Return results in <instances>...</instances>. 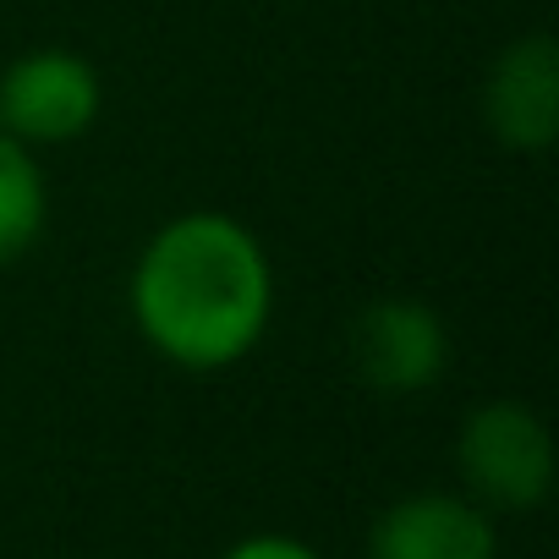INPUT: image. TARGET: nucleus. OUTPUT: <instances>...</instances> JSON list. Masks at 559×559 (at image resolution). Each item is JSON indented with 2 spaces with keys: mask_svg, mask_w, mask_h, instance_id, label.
Instances as JSON below:
<instances>
[{
  "mask_svg": "<svg viewBox=\"0 0 559 559\" xmlns=\"http://www.w3.org/2000/svg\"><path fill=\"white\" fill-rule=\"evenodd\" d=\"M127 308L143 346L170 368L225 373L269 335L274 263L236 214L187 209L143 241Z\"/></svg>",
  "mask_w": 559,
  "mask_h": 559,
  "instance_id": "1",
  "label": "nucleus"
},
{
  "mask_svg": "<svg viewBox=\"0 0 559 559\" xmlns=\"http://www.w3.org/2000/svg\"><path fill=\"white\" fill-rule=\"evenodd\" d=\"M455 472L483 510H537L554 493V439L526 401H483L455 433Z\"/></svg>",
  "mask_w": 559,
  "mask_h": 559,
  "instance_id": "2",
  "label": "nucleus"
},
{
  "mask_svg": "<svg viewBox=\"0 0 559 559\" xmlns=\"http://www.w3.org/2000/svg\"><path fill=\"white\" fill-rule=\"evenodd\" d=\"M105 110V83L94 61L78 50H28L0 72V132L28 143V148H56L83 138Z\"/></svg>",
  "mask_w": 559,
  "mask_h": 559,
  "instance_id": "3",
  "label": "nucleus"
},
{
  "mask_svg": "<svg viewBox=\"0 0 559 559\" xmlns=\"http://www.w3.org/2000/svg\"><path fill=\"white\" fill-rule=\"evenodd\" d=\"M352 373L373 395H423L450 368V335L444 319L417 297H379L357 308L346 330Z\"/></svg>",
  "mask_w": 559,
  "mask_h": 559,
  "instance_id": "4",
  "label": "nucleus"
},
{
  "mask_svg": "<svg viewBox=\"0 0 559 559\" xmlns=\"http://www.w3.org/2000/svg\"><path fill=\"white\" fill-rule=\"evenodd\" d=\"M483 121L515 154H543L559 138V50L548 34L510 39L483 78Z\"/></svg>",
  "mask_w": 559,
  "mask_h": 559,
  "instance_id": "5",
  "label": "nucleus"
},
{
  "mask_svg": "<svg viewBox=\"0 0 559 559\" xmlns=\"http://www.w3.org/2000/svg\"><path fill=\"white\" fill-rule=\"evenodd\" d=\"M368 559H499V532L466 493H406L373 515Z\"/></svg>",
  "mask_w": 559,
  "mask_h": 559,
  "instance_id": "6",
  "label": "nucleus"
},
{
  "mask_svg": "<svg viewBox=\"0 0 559 559\" xmlns=\"http://www.w3.org/2000/svg\"><path fill=\"white\" fill-rule=\"evenodd\" d=\"M50 219V187L28 143L0 132V269L34 252Z\"/></svg>",
  "mask_w": 559,
  "mask_h": 559,
  "instance_id": "7",
  "label": "nucleus"
},
{
  "mask_svg": "<svg viewBox=\"0 0 559 559\" xmlns=\"http://www.w3.org/2000/svg\"><path fill=\"white\" fill-rule=\"evenodd\" d=\"M219 559H324V554L308 548L302 537H286V532H252V537L230 543Z\"/></svg>",
  "mask_w": 559,
  "mask_h": 559,
  "instance_id": "8",
  "label": "nucleus"
}]
</instances>
